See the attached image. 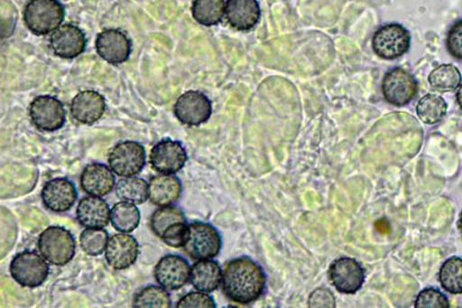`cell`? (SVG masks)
Wrapping results in <instances>:
<instances>
[{
	"label": "cell",
	"mask_w": 462,
	"mask_h": 308,
	"mask_svg": "<svg viewBox=\"0 0 462 308\" xmlns=\"http://www.w3.org/2000/svg\"><path fill=\"white\" fill-rule=\"evenodd\" d=\"M29 116L37 129L42 132H56L65 125L64 105L57 98L39 96L30 103Z\"/></svg>",
	"instance_id": "cell-8"
},
{
	"label": "cell",
	"mask_w": 462,
	"mask_h": 308,
	"mask_svg": "<svg viewBox=\"0 0 462 308\" xmlns=\"http://www.w3.org/2000/svg\"><path fill=\"white\" fill-rule=\"evenodd\" d=\"M330 282L342 294H356L365 282V269L356 259L335 260L329 268Z\"/></svg>",
	"instance_id": "cell-13"
},
{
	"label": "cell",
	"mask_w": 462,
	"mask_h": 308,
	"mask_svg": "<svg viewBox=\"0 0 462 308\" xmlns=\"http://www.w3.org/2000/svg\"><path fill=\"white\" fill-rule=\"evenodd\" d=\"M17 14L16 7L9 0H2V39L13 34L16 23L10 21V17Z\"/></svg>",
	"instance_id": "cell-38"
},
{
	"label": "cell",
	"mask_w": 462,
	"mask_h": 308,
	"mask_svg": "<svg viewBox=\"0 0 462 308\" xmlns=\"http://www.w3.org/2000/svg\"><path fill=\"white\" fill-rule=\"evenodd\" d=\"M439 280L450 294H462V259L452 257L439 269Z\"/></svg>",
	"instance_id": "cell-29"
},
{
	"label": "cell",
	"mask_w": 462,
	"mask_h": 308,
	"mask_svg": "<svg viewBox=\"0 0 462 308\" xmlns=\"http://www.w3.org/2000/svg\"><path fill=\"white\" fill-rule=\"evenodd\" d=\"M448 105L441 96L428 94L417 104L416 112L422 123L437 125L441 123L447 115Z\"/></svg>",
	"instance_id": "cell-27"
},
{
	"label": "cell",
	"mask_w": 462,
	"mask_h": 308,
	"mask_svg": "<svg viewBox=\"0 0 462 308\" xmlns=\"http://www.w3.org/2000/svg\"><path fill=\"white\" fill-rule=\"evenodd\" d=\"M145 148L135 141L118 143L108 155L109 168L118 177H133L144 169Z\"/></svg>",
	"instance_id": "cell-7"
},
{
	"label": "cell",
	"mask_w": 462,
	"mask_h": 308,
	"mask_svg": "<svg viewBox=\"0 0 462 308\" xmlns=\"http://www.w3.org/2000/svg\"><path fill=\"white\" fill-rule=\"evenodd\" d=\"M382 89L386 102L402 107L414 99L419 85L411 73L398 67L384 75Z\"/></svg>",
	"instance_id": "cell-9"
},
{
	"label": "cell",
	"mask_w": 462,
	"mask_h": 308,
	"mask_svg": "<svg viewBox=\"0 0 462 308\" xmlns=\"http://www.w3.org/2000/svg\"><path fill=\"white\" fill-rule=\"evenodd\" d=\"M188 229L189 224L186 222L176 223L163 232L161 239L171 247H183Z\"/></svg>",
	"instance_id": "cell-36"
},
{
	"label": "cell",
	"mask_w": 462,
	"mask_h": 308,
	"mask_svg": "<svg viewBox=\"0 0 462 308\" xmlns=\"http://www.w3.org/2000/svg\"><path fill=\"white\" fill-rule=\"evenodd\" d=\"M10 273L13 280L21 287L34 289L41 287L47 281L50 267L42 255L33 251H24L14 257Z\"/></svg>",
	"instance_id": "cell-5"
},
{
	"label": "cell",
	"mask_w": 462,
	"mask_h": 308,
	"mask_svg": "<svg viewBox=\"0 0 462 308\" xmlns=\"http://www.w3.org/2000/svg\"><path fill=\"white\" fill-rule=\"evenodd\" d=\"M182 184L172 174H159L149 182V201L158 207L172 206L180 199Z\"/></svg>",
	"instance_id": "cell-22"
},
{
	"label": "cell",
	"mask_w": 462,
	"mask_h": 308,
	"mask_svg": "<svg viewBox=\"0 0 462 308\" xmlns=\"http://www.w3.org/2000/svg\"><path fill=\"white\" fill-rule=\"evenodd\" d=\"M140 210L135 204L121 201L111 209L110 222L117 231L124 234H130L135 230L140 224Z\"/></svg>",
	"instance_id": "cell-25"
},
{
	"label": "cell",
	"mask_w": 462,
	"mask_h": 308,
	"mask_svg": "<svg viewBox=\"0 0 462 308\" xmlns=\"http://www.w3.org/2000/svg\"><path fill=\"white\" fill-rule=\"evenodd\" d=\"M42 200L44 207L54 213H65L76 204L78 191L69 179L55 178L43 186Z\"/></svg>",
	"instance_id": "cell-16"
},
{
	"label": "cell",
	"mask_w": 462,
	"mask_h": 308,
	"mask_svg": "<svg viewBox=\"0 0 462 308\" xmlns=\"http://www.w3.org/2000/svg\"><path fill=\"white\" fill-rule=\"evenodd\" d=\"M222 240L217 229L211 224L193 222L189 224L184 251L193 260L213 259L220 253Z\"/></svg>",
	"instance_id": "cell-4"
},
{
	"label": "cell",
	"mask_w": 462,
	"mask_h": 308,
	"mask_svg": "<svg viewBox=\"0 0 462 308\" xmlns=\"http://www.w3.org/2000/svg\"><path fill=\"white\" fill-rule=\"evenodd\" d=\"M50 46L54 54L62 59L79 57L86 51L87 37L83 30L72 24L60 26L50 37Z\"/></svg>",
	"instance_id": "cell-15"
},
{
	"label": "cell",
	"mask_w": 462,
	"mask_h": 308,
	"mask_svg": "<svg viewBox=\"0 0 462 308\" xmlns=\"http://www.w3.org/2000/svg\"><path fill=\"white\" fill-rule=\"evenodd\" d=\"M446 48L451 57L462 61V19L456 22L447 33Z\"/></svg>",
	"instance_id": "cell-34"
},
{
	"label": "cell",
	"mask_w": 462,
	"mask_h": 308,
	"mask_svg": "<svg viewBox=\"0 0 462 308\" xmlns=\"http://www.w3.org/2000/svg\"><path fill=\"white\" fill-rule=\"evenodd\" d=\"M149 162L152 169L160 174L175 175L184 168L188 162V154L180 142L165 139L152 147Z\"/></svg>",
	"instance_id": "cell-11"
},
{
	"label": "cell",
	"mask_w": 462,
	"mask_h": 308,
	"mask_svg": "<svg viewBox=\"0 0 462 308\" xmlns=\"http://www.w3.org/2000/svg\"><path fill=\"white\" fill-rule=\"evenodd\" d=\"M226 0H195L191 6L192 17L199 24L211 27L225 18Z\"/></svg>",
	"instance_id": "cell-24"
},
{
	"label": "cell",
	"mask_w": 462,
	"mask_h": 308,
	"mask_svg": "<svg viewBox=\"0 0 462 308\" xmlns=\"http://www.w3.org/2000/svg\"><path fill=\"white\" fill-rule=\"evenodd\" d=\"M106 111V98L92 89L79 92L73 98L70 105L73 119L85 126H92L99 122Z\"/></svg>",
	"instance_id": "cell-17"
},
{
	"label": "cell",
	"mask_w": 462,
	"mask_h": 308,
	"mask_svg": "<svg viewBox=\"0 0 462 308\" xmlns=\"http://www.w3.org/2000/svg\"><path fill=\"white\" fill-rule=\"evenodd\" d=\"M139 244L129 234L115 235L108 239L106 258L108 265L116 270L131 267L137 261Z\"/></svg>",
	"instance_id": "cell-18"
},
{
	"label": "cell",
	"mask_w": 462,
	"mask_h": 308,
	"mask_svg": "<svg viewBox=\"0 0 462 308\" xmlns=\"http://www.w3.org/2000/svg\"><path fill=\"white\" fill-rule=\"evenodd\" d=\"M177 308H215L216 303L205 292H191L179 300Z\"/></svg>",
	"instance_id": "cell-35"
},
{
	"label": "cell",
	"mask_w": 462,
	"mask_h": 308,
	"mask_svg": "<svg viewBox=\"0 0 462 308\" xmlns=\"http://www.w3.org/2000/svg\"><path fill=\"white\" fill-rule=\"evenodd\" d=\"M179 222H186L181 209L175 206L160 207L152 216L151 228L153 234L161 238L163 232Z\"/></svg>",
	"instance_id": "cell-31"
},
{
	"label": "cell",
	"mask_w": 462,
	"mask_h": 308,
	"mask_svg": "<svg viewBox=\"0 0 462 308\" xmlns=\"http://www.w3.org/2000/svg\"><path fill=\"white\" fill-rule=\"evenodd\" d=\"M449 300L442 292L434 288H428L421 291L416 298V308H448Z\"/></svg>",
	"instance_id": "cell-33"
},
{
	"label": "cell",
	"mask_w": 462,
	"mask_h": 308,
	"mask_svg": "<svg viewBox=\"0 0 462 308\" xmlns=\"http://www.w3.org/2000/svg\"><path fill=\"white\" fill-rule=\"evenodd\" d=\"M223 272L217 262L199 260L190 270V283L197 291L212 293L219 288Z\"/></svg>",
	"instance_id": "cell-23"
},
{
	"label": "cell",
	"mask_w": 462,
	"mask_h": 308,
	"mask_svg": "<svg viewBox=\"0 0 462 308\" xmlns=\"http://www.w3.org/2000/svg\"><path fill=\"white\" fill-rule=\"evenodd\" d=\"M260 16L257 0H227L226 17L235 29L248 32L257 25Z\"/></svg>",
	"instance_id": "cell-21"
},
{
	"label": "cell",
	"mask_w": 462,
	"mask_h": 308,
	"mask_svg": "<svg viewBox=\"0 0 462 308\" xmlns=\"http://www.w3.org/2000/svg\"><path fill=\"white\" fill-rule=\"evenodd\" d=\"M80 185L86 193L103 198L115 189L116 177L106 164L95 163L88 164L81 173Z\"/></svg>",
	"instance_id": "cell-19"
},
{
	"label": "cell",
	"mask_w": 462,
	"mask_h": 308,
	"mask_svg": "<svg viewBox=\"0 0 462 308\" xmlns=\"http://www.w3.org/2000/svg\"><path fill=\"white\" fill-rule=\"evenodd\" d=\"M190 270L188 260L177 255H167L154 268L155 281L168 291H176L188 284Z\"/></svg>",
	"instance_id": "cell-14"
},
{
	"label": "cell",
	"mask_w": 462,
	"mask_h": 308,
	"mask_svg": "<svg viewBox=\"0 0 462 308\" xmlns=\"http://www.w3.org/2000/svg\"><path fill=\"white\" fill-rule=\"evenodd\" d=\"M458 227H459V229H460V232H461V235H462V213H461L460 218H459Z\"/></svg>",
	"instance_id": "cell-40"
},
{
	"label": "cell",
	"mask_w": 462,
	"mask_h": 308,
	"mask_svg": "<svg viewBox=\"0 0 462 308\" xmlns=\"http://www.w3.org/2000/svg\"><path fill=\"white\" fill-rule=\"evenodd\" d=\"M37 246L42 257L56 266L69 265L77 251L76 239L71 232L60 227H51L43 230Z\"/></svg>",
	"instance_id": "cell-3"
},
{
	"label": "cell",
	"mask_w": 462,
	"mask_h": 308,
	"mask_svg": "<svg viewBox=\"0 0 462 308\" xmlns=\"http://www.w3.org/2000/svg\"><path fill=\"white\" fill-rule=\"evenodd\" d=\"M64 19L65 9L59 0H29L25 6V24L35 35L53 33Z\"/></svg>",
	"instance_id": "cell-2"
},
{
	"label": "cell",
	"mask_w": 462,
	"mask_h": 308,
	"mask_svg": "<svg viewBox=\"0 0 462 308\" xmlns=\"http://www.w3.org/2000/svg\"><path fill=\"white\" fill-rule=\"evenodd\" d=\"M108 232L103 229H88L81 232L79 245L88 257H99L106 250L108 244Z\"/></svg>",
	"instance_id": "cell-32"
},
{
	"label": "cell",
	"mask_w": 462,
	"mask_h": 308,
	"mask_svg": "<svg viewBox=\"0 0 462 308\" xmlns=\"http://www.w3.org/2000/svg\"><path fill=\"white\" fill-rule=\"evenodd\" d=\"M116 193L119 200L131 204H144L149 200V184L143 178L125 177L117 182Z\"/></svg>",
	"instance_id": "cell-26"
},
{
	"label": "cell",
	"mask_w": 462,
	"mask_h": 308,
	"mask_svg": "<svg viewBox=\"0 0 462 308\" xmlns=\"http://www.w3.org/2000/svg\"><path fill=\"white\" fill-rule=\"evenodd\" d=\"M429 82L430 88L437 92H453L461 84V74L457 66L442 64L430 72Z\"/></svg>",
	"instance_id": "cell-28"
},
{
	"label": "cell",
	"mask_w": 462,
	"mask_h": 308,
	"mask_svg": "<svg viewBox=\"0 0 462 308\" xmlns=\"http://www.w3.org/2000/svg\"><path fill=\"white\" fill-rule=\"evenodd\" d=\"M165 288L158 285H148L135 295L133 307L135 308H170L172 300Z\"/></svg>",
	"instance_id": "cell-30"
},
{
	"label": "cell",
	"mask_w": 462,
	"mask_h": 308,
	"mask_svg": "<svg viewBox=\"0 0 462 308\" xmlns=\"http://www.w3.org/2000/svg\"><path fill=\"white\" fill-rule=\"evenodd\" d=\"M265 285L263 269L248 257L231 260L223 272V293L238 304L255 303L263 294Z\"/></svg>",
	"instance_id": "cell-1"
},
{
	"label": "cell",
	"mask_w": 462,
	"mask_h": 308,
	"mask_svg": "<svg viewBox=\"0 0 462 308\" xmlns=\"http://www.w3.org/2000/svg\"><path fill=\"white\" fill-rule=\"evenodd\" d=\"M457 100L459 105V107L462 108V84L459 86L457 94Z\"/></svg>",
	"instance_id": "cell-39"
},
{
	"label": "cell",
	"mask_w": 462,
	"mask_h": 308,
	"mask_svg": "<svg viewBox=\"0 0 462 308\" xmlns=\"http://www.w3.org/2000/svg\"><path fill=\"white\" fill-rule=\"evenodd\" d=\"M111 210L106 201L99 197H87L79 201L77 218L84 228L103 229L110 221Z\"/></svg>",
	"instance_id": "cell-20"
},
{
	"label": "cell",
	"mask_w": 462,
	"mask_h": 308,
	"mask_svg": "<svg viewBox=\"0 0 462 308\" xmlns=\"http://www.w3.org/2000/svg\"><path fill=\"white\" fill-rule=\"evenodd\" d=\"M411 46V35L401 24L392 23L380 27L372 40V49L384 60H396L404 56Z\"/></svg>",
	"instance_id": "cell-6"
},
{
	"label": "cell",
	"mask_w": 462,
	"mask_h": 308,
	"mask_svg": "<svg viewBox=\"0 0 462 308\" xmlns=\"http://www.w3.org/2000/svg\"><path fill=\"white\" fill-rule=\"evenodd\" d=\"M212 103L199 91H189L178 98L174 105V114L179 122L189 126L203 125L212 116Z\"/></svg>",
	"instance_id": "cell-10"
},
{
	"label": "cell",
	"mask_w": 462,
	"mask_h": 308,
	"mask_svg": "<svg viewBox=\"0 0 462 308\" xmlns=\"http://www.w3.org/2000/svg\"><path fill=\"white\" fill-rule=\"evenodd\" d=\"M98 55L111 65L128 61L132 52V42L125 33L118 29L103 30L96 39Z\"/></svg>",
	"instance_id": "cell-12"
},
{
	"label": "cell",
	"mask_w": 462,
	"mask_h": 308,
	"mask_svg": "<svg viewBox=\"0 0 462 308\" xmlns=\"http://www.w3.org/2000/svg\"><path fill=\"white\" fill-rule=\"evenodd\" d=\"M309 306L314 307H329L337 306V300L330 290L326 288H318L311 293L309 298Z\"/></svg>",
	"instance_id": "cell-37"
}]
</instances>
